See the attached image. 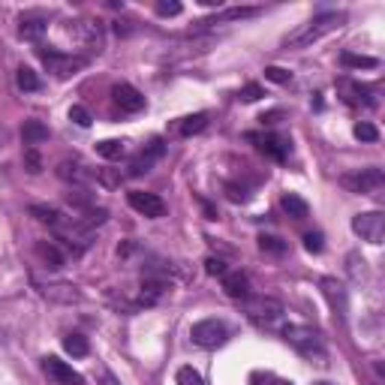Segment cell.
<instances>
[{
  "label": "cell",
  "instance_id": "cell-1",
  "mask_svg": "<svg viewBox=\"0 0 385 385\" xmlns=\"http://www.w3.org/2000/svg\"><path fill=\"white\" fill-rule=\"evenodd\" d=\"M343 25V15L341 12H326V15H316V18L298 25L292 34L283 36V49H310L313 42H319L326 34L337 30Z\"/></svg>",
  "mask_w": 385,
  "mask_h": 385
},
{
  "label": "cell",
  "instance_id": "cell-2",
  "mask_svg": "<svg viewBox=\"0 0 385 385\" xmlns=\"http://www.w3.org/2000/svg\"><path fill=\"white\" fill-rule=\"evenodd\" d=\"M283 341L298 349L304 358H316V364H326V346H322L319 331L307 328V326H286L283 328Z\"/></svg>",
  "mask_w": 385,
  "mask_h": 385
},
{
  "label": "cell",
  "instance_id": "cell-3",
  "mask_svg": "<svg viewBox=\"0 0 385 385\" xmlns=\"http://www.w3.org/2000/svg\"><path fill=\"white\" fill-rule=\"evenodd\" d=\"M36 55L49 66V72H55V79H72V75H79L88 66V57L81 55H60V51H51V49H40Z\"/></svg>",
  "mask_w": 385,
  "mask_h": 385
},
{
  "label": "cell",
  "instance_id": "cell-4",
  "mask_svg": "<svg viewBox=\"0 0 385 385\" xmlns=\"http://www.w3.org/2000/svg\"><path fill=\"white\" fill-rule=\"evenodd\" d=\"M226 337H229V328L220 319H202L190 328V341L199 349H217V346L226 343Z\"/></svg>",
  "mask_w": 385,
  "mask_h": 385
},
{
  "label": "cell",
  "instance_id": "cell-5",
  "mask_svg": "<svg viewBox=\"0 0 385 385\" xmlns=\"http://www.w3.org/2000/svg\"><path fill=\"white\" fill-rule=\"evenodd\" d=\"M352 232L367 241V244H382L385 238V214L382 211H364V214L352 217Z\"/></svg>",
  "mask_w": 385,
  "mask_h": 385
},
{
  "label": "cell",
  "instance_id": "cell-6",
  "mask_svg": "<svg viewBox=\"0 0 385 385\" xmlns=\"http://www.w3.org/2000/svg\"><path fill=\"white\" fill-rule=\"evenodd\" d=\"M55 232H57V238L60 241H66V244L72 247V253H81V250H88L90 244H94V238H90V229L81 220H60L55 226Z\"/></svg>",
  "mask_w": 385,
  "mask_h": 385
},
{
  "label": "cell",
  "instance_id": "cell-7",
  "mask_svg": "<svg viewBox=\"0 0 385 385\" xmlns=\"http://www.w3.org/2000/svg\"><path fill=\"white\" fill-rule=\"evenodd\" d=\"M341 184L349 193H371V190H380L385 184V175H382V169L371 165V169H358V172H352V175H343Z\"/></svg>",
  "mask_w": 385,
  "mask_h": 385
},
{
  "label": "cell",
  "instance_id": "cell-8",
  "mask_svg": "<svg viewBox=\"0 0 385 385\" xmlns=\"http://www.w3.org/2000/svg\"><path fill=\"white\" fill-rule=\"evenodd\" d=\"M127 202H130V208L135 211V214L148 217V220H160V217L165 214V202L157 193L130 190V193H127Z\"/></svg>",
  "mask_w": 385,
  "mask_h": 385
},
{
  "label": "cell",
  "instance_id": "cell-9",
  "mask_svg": "<svg viewBox=\"0 0 385 385\" xmlns=\"http://www.w3.org/2000/svg\"><path fill=\"white\" fill-rule=\"evenodd\" d=\"M244 301H247L244 310L253 322H271V319H277V316H283V301H277L271 295H250Z\"/></svg>",
  "mask_w": 385,
  "mask_h": 385
},
{
  "label": "cell",
  "instance_id": "cell-10",
  "mask_svg": "<svg viewBox=\"0 0 385 385\" xmlns=\"http://www.w3.org/2000/svg\"><path fill=\"white\" fill-rule=\"evenodd\" d=\"M247 139L256 142V148H259L262 154H265L268 160H274V163H283L286 157H289V142H286L283 135H274V133H250Z\"/></svg>",
  "mask_w": 385,
  "mask_h": 385
},
{
  "label": "cell",
  "instance_id": "cell-11",
  "mask_svg": "<svg viewBox=\"0 0 385 385\" xmlns=\"http://www.w3.org/2000/svg\"><path fill=\"white\" fill-rule=\"evenodd\" d=\"M319 289H322V295L328 298L331 310H334V313L343 319V316L349 313V292H346V286L337 280V277H322V280H319Z\"/></svg>",
  "mask_w": 385,
  "mask_h": 385
},
{
  "label": "cell",
  "instance_id": "cell-12",
  "mask_svg": "<svg viewBox=\"0 0 385 385\" xmlns=\"http://www.w3.org/2000/svg\"><path fill=\"white\" fill-rule=\"evenodd\" d=\"M42 371L51 382H57V385H85V376H81L79 371H72L66 361H60L55 356L42 358Z\"/></svg>",
  "mask_w": 385,
  "mask_h": 385
},
{
  "label": "cell",
  "instance_id": "cell-13",
  "mask_svg": "<svg viewBox=\"0 0 385 385\" xmlns=\"http://www.w3.org/2000/svg\"><path fill=\"white\" fill-rule=\"evenodd\" d=\"M40 286V295L49 298V301H57V304H81V292L79 286L72 283H36Z\"/></svg>",
  "mask_w": 385,
  "mask_h": 385
},
{
  "label": "cell",
  "instance_id": "cell-14",
  "mask_svg": "<svg viewBox=\"0 0 385 385\" xmlns=\"http://www.w3.org/2000/svg\"><path fill=\"white\" fill-rule=\"evenodd\" d=\"M163 157V142L160 139H154L150 145L142 150V154H135L133 160H130V169H127V175L130 178H139V175H145V172L154 169V163Z\"/></svg>",
  "mask_w": 385,
  "mask_h": 385
},
{
  "label": "cell",
  "instance_id": "cell-15",
  "mask_svg": "<svg viewBox=\"0 0 385 385\" xmlns=\"http://www.w3.org/2000/svg\"><path fill=\"white\" fill-rule=\"evenodd\" d=\"M111 100L120 105V111H133V115L145 109V96H142L133 85H115L111 88Z\"/></svg>",
  "mask_w": 385,
  "mask_h": 385
},
{
  "label": "cell",
  "instance_id": "cell-16",
  "mask_svg": "<svg viewBox=\"0 0 385 385\" xmlns=\"http://www.w3.org/2000/svg\"><path fill=\"white\" fill-rule=\"evenodd\" d=\"M220 280H223V292L229 298H235V301L250 298V280H247L244 271H226Z\"/></svg>",
  "mask_w": 385,
  "mask_h": 385
},
{
  "label": "cell",
  "instance_id": "cell-17",
  "mask_svg": "<svg viewBox=\"0 0 385 385\" xmlns=\"http://www.w3.org/2000/svg\"><path fill=\"white\" fill-rule=\"evenodd\" d=\"M262 12V6H232V10L214 12L211 18L199 21V25H223V21H244V18H256Z\"/></svg>",
  "mask_w": 385,
  "mask_h": 385
},
{
  "label": "cell",
  "instance_id": "cell-18",
  "mask_svg": "<svg viewBox=\"0 0 385 385\" xmlns=\"http://www.w3.org/2000/svg\"><path fill=\"white\" fill-rule=\"evenodd\" d=\"M45 27H49V21H45L42 15H21L18 18V36L25 42H40Z\"/></svg>",
  "mask_w": 385,
  "mask_h": 385
},
{
  "label": "cell",
  "instance_id": "cell-19",
  "mask_svg": "<svg viewBox=\"0 0 385 385\" xmlns=\"http://www.w3.org/2000/svg\"><path fill=\"white\" fill-rule=\"evenodd\" d=\"M75 30H79L81 42L88 45V51H96V55H100V51L105 49V36H103V27L100 25H94V21H79Z\"/></svg>",
  "mask_w": 385,
  "mask_h": 385
},
{
  "label": "cell",
  "instance_id": "cell-20",
  "mask_svg": "<svg viewBox=\"0 0 385 385\" xmlns=\"http://www.w3.org/2000/svg\"><path fill=\"white\" fill-rule=\"evenodd\" d=\"M163 292H165V280L163 277H145V283H142V292H139V304H157V301L163 298Z\"/></svg>",
  "mask_w": 385,
  "mask_h": 385
},
{
  "label": "cell",
  "instance_id": "cell-21",
  "mask_svg": "<svg viewBox=\"0 0 385 385\" xmlns=\"http://www.w3.org/2000/svg\"><path fill=\"white\" fill-rule=\"evenodd\" d=\"M57 178L66 181V184H85L88 181V172L79 160H60L57 163Z\"/></svg>",
  "mask_w": 385,
  "mask_h": 385
},
{
  "label": "cell",
  "instance_id": "cell-22",
  "mask_svg": "<svg viewBox=\"0 0 385 385\" xmlns=\"http://www.w3.org/2000/svg\"><path fill=\"white\" fill-rule=\"evenodd\" d=\"M208 127V115L205 111H196V115H187V118H181L178 124H175V133L178 135H196V133H202Z\"/></svg>",
  "mask_w": 385,
  "mask_h": 385
},
{
  "label": "cell",
  "instance_id": "cell-23",
  "mask_svg": "<svg viewBox=\"0 0 385 385\" xmlns=\"http://www.w3.org/2000/svg\"><path fill=\"white\" fill-rule=\"evenodd\" d=\"M21 139H25V145H30V148L42 145V142L49 139V127H45L42 120H25V127H21Z\"/></svg>",
  "mask_w": 385,
  "mask_h": 385
},
{
  "label": "cell",
  "instance_id": "cell-24",
  "mask_svg": "<svg viewBox=\"0 0 385 385\" xmlns=\"http://www.w3.org/2000/svg\"><path fill=\"white\" fill-rule=\"evenodd\" d=\"M36 256L45 262V268H64V253L51 241H36Z\"/></svg>",
  "mask_w": 385,
  "mask_h": 385
},
{
  "label": "cell",
  "instance_id": "cell-25",
  "mask_svg": "<svg viewBox=\"0 0 385 385\" xmlns=\"http://www.w3.org/2000/svg\"><path fill=\"white\" fill-rule=\"evenodd\" d=\"M280 205H283V211L292 217V220H304V217L310 214V208H307V202L301 199V196H295V193H283Z\"/></svg>",
  "mask_w": 385,
  "mask_h": 385
},
{
  "label": "cell",
  "instance_id": "cell-26",
  "mask_svg": "<svg viewBox=\"0 0 385 385\" xmlns=\"http://www.w3.org/2000/svg\"><path fill=\"white\" fill-rule=\"evenodd\" d=\"M15 85H18V90H25V94H36V90L42 88V81L30 66H21V70L15 72Z\"/></svg>",
  "mask_w": 385,
  "mask_h": 385
},
{
  "label": "cell",
  "instance_id": "cell-27",
  "mask_svg": "<svg viewBox=\"0 0 385 385\" xmlns=\"http://www.w3.org/2000/svg\"><path fill=\"white\" fill-rule=\"evenodd\" d=\"M341 64L349 66V70H376L380 60L376 57H367V55H352V51H343L341 55Z\"/></svg>",
  "mask_w": 385,
  "mask_h": 385
},
{
  "label": "cell",
  "instance_id": "cell-28",
  "mask_svg": "<svg viewBox=\"0 0 385 385\" xmlns=\"http://www.w3.org/2000/svg\"><path fill=\"white\" fill-rule=\"evenodd\" d=\"M30 217H36V220L45 223V226H51V229L64 220V214H60L57 208H51V205H30Z\"/></svg>",
  "mask_w": 385,
  "mask_h": 385
},
{
  "label": "cell",
  "instance_id": "cell-29",
  "mask_svg": "<svg viewBox=\"0 0 385 385\" xmlns=\"http://www.w3.org/2000/svg\"><path fill=\"white\" fill-rule=\"evenodd\" d=\"M96 154H100L103 160H120V157L127 154V148L120 139H105V142H96Z\"/></svg>",
  "mask_w": 385,
  "mask_h": 385
},
{
  "label": "cell",
  "instance_id": "cell-30",
  "mask_svg": "<svg viewBox=\"0 0 385 385\" xmlns=\"http://www.w3.org/2000/svg\"><path fill=\"white\" fill-rule=\"evenodd\" d=\"M64 349L70 352V356H75V358H85L88 352H90V346H88V337L85 334H66L64 337Z\"/></svg>",
  "mask_w": 385,
  "mask_h": 385
},
{
  "label": "cell",
  "instance_id": "cell-31",
  "mask_svg": "<svg viewBox=\"0 0 385 385\" xmlns=\"http://www.w3.org/2000/svg\"><path fill=\"white\" fill-rule=\"evenodd\" d=\"M364 265H367V262L361 259L358 253H349V256H346V271H349V277H352L356 283H361V277L367 274V268H364Z\"/></svg>",
  "mask_w": 385,
  "mask_h": 385
},
{
  "label": "cell",
  "instance_id": "cell-32",
  "mask_svg": "<svg viewBox=\"0 0 385 385\" xmlns=\"http://www.w3.org/2000/svg\"><path fill=\"white\" fill-rule=\"evenodd\" d=\"M259 247H262V253H271V256L286 253V241H280L277 235H259Z\"/></svg>",
  "mask_w": 385,
  "mask_h": 385
},
{
  "label": "cell",
  "instance_id": "cell-33",
  "mask_svg": "<svg viewBox=\"0 0 385 385\" xmlns=\"http://www.w3.org/2000/svg\"><path fill=\"white\" fill-rule=\"evenodd\" d=\"M105 220H109V211H105V208H94V205H90L88 211H81V223H85L88 229H90V226H100Z\"/></svg>",
  "mask_w": 385,
  "mask_h": 385
},
{
  "label": "cell",
  "instance_id": "cell-34",
  "mask_svg": "<svg viewBox=\"0 0 385 385\" xmlns=\"http://www.w3.org/2000/svg\"><path fill=\"white\" fill-rule=\"evenodd\" d=\"M175 382H178V385H205L202 373H199V371H193V367H178Z\"/></svg>",
  "mask_w": 385,
  "mask_h": 385
},
{
  "label": "cell",
  "instance_id": "cell-35",
  "mask_svg": "<svg viewBox=\"0 0 385 385\" xmlns=\"http://www.w3.org/2000/svg\"><path fill=\"white\" fill-rule=\"evenodd\" d=\"M262 96H265V88L256 85V81H250V85H244L238 90V100L241 103H256V100H262Z\"/></svg>",
  "mask_w": 385,
  "mask_h": 385
},
{
  "label": "cell",
  "instance_id": "cell-36",
  "mask_svg": "<svg viewBox=\"0 0 385 385\" xmlns=\"http://www.w3.org/2000/svg\"><path fill=\"white\" fill-rule=\"evenodd\" d=\"M356 139L358 142H380V130H376L373 124H367V120H361V124H356Z\"/></svg>",
  "mask_w": 385,
  "mask_h": 385
},
{
  "label": "cell",
  "instance_id": "cell-37",
  "mask_svg": "<svg viewBox=\"0 0 385 385\" xmlns=\"http://www.w3.org/2000/svg\"><path fill=\"white\" fill-rule=\"evenodd\" d=\"M70 120L75 127H81V130H88V127L94 124V118H90V111L85 109V105H72V109H70Z\"/></svg>",
  "mask_w": 385,
  "mask_h": 385
},
{
  "label": "cell",
  "instance_id": "cell-38",
  "mask_svg": "<svg viewBox=\"0 0 385 385\" xmlns=\"http://www.w3.org/2000/svg\"><path fill=\"white\" fill-rule=\"evenodd\" d=\"M25 169L30 172V175H40L42 172V157L36 148H25Z\"/></svg>",
  "mask_w": 385,
  "mask_h": 385
},
{
  "label": "cell",
  "instance_id": "cell-39",
  "mask_svg": "<svg viewBox=\"0 0 385 385\" xmlns=\"http://www.w3.org/2000/svg\"><path fill=\"white\" fill-rule=\"evenodd\" d=\"M265 79L274 81V85H289V81H292V72L283 70V66H268V70H265Z\"/></svg>",
  "mask_w": 385,
  "mask_h": 385
},
{
  "label": "cell",
  "instance_id": "cell-40",
  "mask_svg": "<svg viewBox=\"0 0 385 385\" xmlns=\"http://www.w3.org/2000/svg\"><path fill=\"white\" fill-rule=\"evenodd\" d=\"M96 181H100L105 190H118L120 187V175L118 172H109V169H96Z\"/></svg>",
  "mask_w": 385,
  "mask_h": 385
},
{
  "label": "cell",
  "instance_id": "cell-41",
  "mask_svg": "<svg viewBox=\"0 0 385 385\" xmlns=\"http://www.w3.org/2000/svg\"><path fill=\"white\" fill-rule=\"evenodd\" d=\"M181 10H184V6L178 3V0H169V3H157V15H163V18H175V15H181Z\"/></svg>",
  "mask_w": 385,
  "mask_h": 385
},
{
  "label": "cell",
  "instance_id": "cell-42",
  "mask_svg": "<svg viewBox=\"0 0 385 385\" xmlns=\"http://www.w3.org/2000/svg\"><path fill=\"white\" fill-rule=\"evenodd\" d=\"M205 271H208L211 277H223L229 268H226L223 259H217V256H208V259H205Z\"/></svg>",
  "mask_w": 385,
  "mask_h": 385
},
{
  "label": "cell",
  "instance_id": "cell-43",
  "mask_svg": "<svg viewBox=\"0 0 385 385\" xmlns=\"http://www.w3.org/2000/svg\"><path fill=\"white\" fill-rule=\"evenodd\" d=\"M70 205H75V208H81V211H88L90 208V196H88V190H70Z\"/></svg>",
  "mask_w": 385,
  "mask_h": 385
},
{
  "label": "cell",
  "instance_id": "cell-44",
  "mask_svg": "<svg viewBox=\"0 0 385 385\" xmlns=\"http://www.w3.org/2000/svg\"><path fill=\"white\" fill-rule=\"evenodd\" d=\"M304 247H307V253H322V232H307Z\"/></svg>",
  "mask_w": 385,
  "mask_h": 385
},
{
  "label": "cell",
  "instance_id": "cell-45",
  "mask_svg": "<svg viewBox=\"0 0 385 385\" xmlns=\"http://www.w3.org/2000/svg\"><path fill=\"white\" fill-rule=\"evenodd\" d=\"M226 196H229L232 202H247V199H250L247 187H238V184H226Z\"/></svg>",
  "mask_w": 385,
  "mask_h": 385
},
{
  "label": "cell",
  "instance_id": "cell-46",
  "mask_svg": "<svg viewBox=\"0 0 385 385\" xmlns=\"http://www.w3.org/2000/svg\"><path fill=\"white\" fill-rule=\"evenodd\" d=\"M280 118H283V111H280V109H274V111H268V115H262L259 120H262V124H265V127H274Z\"/></svg>",
  "mask_w": 385,
  "mask_h": 385
},
{
  "label": "cell",
  "instance_id": "cell-47",
  "mask_svg": "<svg viewBox=\"0 0 385 385\" xmlns=\"http://www.w3.org/2000/svg\"><path fill=\"white\" fill-rule=\"evenodd\" d=\"M271 385H295V382H289V380H274Z\"/></svg>",
  "mask_w": 385,
  "mask_h": 385
},
{
  "label": "cell",
  "instance_id": "cell-48",
  "mask_svg": "<svg viewBox=\"0 0 385 385\" xmlns=\"http://www.w3.org/2000/svg\"><path fill=\"white\" fill-rule=\"evenodd\" d=\"M313 385H334V382H326V380H322V382H313Z\"/></svg>",
  "mask_w": 385,
  "mask_h": 385
}]
</instances>
